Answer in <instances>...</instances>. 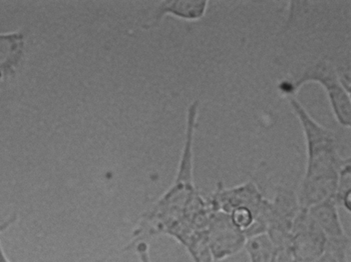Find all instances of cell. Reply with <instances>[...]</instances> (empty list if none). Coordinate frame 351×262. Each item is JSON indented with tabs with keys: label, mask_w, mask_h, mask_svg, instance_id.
I'll list each match as a JSON object with an SVG mask.
<instances>
[{
	"label": "cell",
	"mask_w": 351,
	"mask_h": 262,
	"mask_svg": "<svg viewBox=\"0 0 351 262\" xmlns=\"http://www.w3.org/2000/svg\"><path fill=\"white\" fill-rule=\"evenodd\" d=\"M23 47L21 32L0 34V83L14 75L23 58Z\"/></svg>",
	"instance_id": "obj_1"
},
{
	"label": "cell",
	"mask_w": 351,
	"mask_h": 262,
	"mask_svg": "<svg viewBox=\"0 0 351 262\" xmlns=\"http://www.w3.org/2000/svg\"><path fill=\"white\" fill-rule=\"evenodd\" d=\"M317 262H340L338 261L337 255H335V253L333 252L331 249H329L328 251H327L326 254L324 255V257H322L320 261H318Z\"/></svg>",
	"instance_id": "obj_5"
},
{
	"label": "cell",
	"mask_w": 351,
	"mask_h": 262,
	"mask_svg": "<svg viewBox=\"0 0 351 262\" xmlns=\"http://www.w3.org/2000/svg\"><path fill=\"white\" fill-rule=\"evenodd\" d=\"M170 5L168 10L184 17H198L203 14L204 1H173L167 2Z\"/></svg>",
	"instance_id": "obj_2"
},
{
	"label": "cell",
	"mask_w": 351,
	"mask_h": 262,
	"mask_svg": "<svg viewBox=\"0 0 351 262\" xmlns=\"http://www.w3.org/2000/svg\"><path fill=\"white\" fill-rule=\"evenodd\" d=\"M135 248L141 262H151V259H149V246L146 242H138V244H136Z\"/></svg>",
	"instance_id": "obj_4"
},
{
	"label": "cell",
	"mask_w": 351,
	"mask_h": 262,
	"mask_svg": "<svg viewBox=\"0 0 351 262\" xmlns=\"http://www.w3.org/2000/svg\"><path fill=\"white\" fill-rule=\"evenodd\" d=\"M15 220H16V216L14 215L8 218L6 222L0 223V233L5 231L10 225L14 224ZM0 262H12L8 259V257H6L5 252H4L3 248H2L1 244H0Z\"/></svg>",
	"instance_id": "obj_3"
}]
</instances>
